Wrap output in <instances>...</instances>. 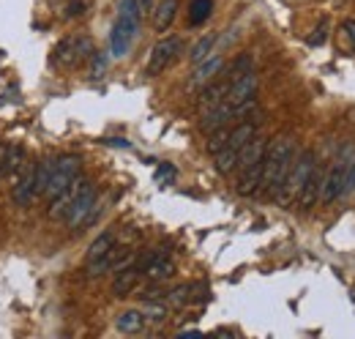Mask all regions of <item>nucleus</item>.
<instances>
[{"mask_svg": "<svg viewBox=\"0 0 355 339\" xmlns=\"http://www.w3.org/2000/svg\"><path fill=\"white\" fill-rule=\"evenodd\" d=\"M295 156V142L290 134H279L273 140H268L266 159H263V181L257 189V197H273L287 175V170L293 165Z\"/></svg>", "mask_w": 355, "mask_h": 339, "instance_id": "1", "label": "nucleus"}, {"mask_svg": "<svg viewBox=\"0 0 355 339\" xmlns=\"http://www.w3.org/2000/svg\"><path fill=\"white\" fill-rule=\"evenodd\" d=\"M314 167H317V156H314L311 148L301 151L298 156H293V165H290V170H287V175H284V181H282L279 192L273 195L276 206H282V208L295 206V200H298L301 189L306 186V181H309L311 172H314Z\"/></svg>", "mask_w": 355, "mask_h": 339, "instance_id": "2", "label": "nucleus"}, {"mask_svg": "<svg viewBox=\"0 0 355 339\" xmlns=\"http://www.w3.org/2000/svg\"><path fill=\"white\" fill-rule=\"evenodd\" d=\"M139 22H142V11L137 8V3L134 0H121L118 19H115L112 33H110V55L112 58H126L129 55L134 39L139 33Z\"/></svg>", "mask_w": 355, "mask_h": 339, "instance_id": "3", "label": "nucleus"}, {"mask_svg": "<svg viewBox=\"0 0 355 339\" xmlns=\"http://www.w3.org/2000/svg\"><path fill=\"white\" fill-rule=\"evenodd\" d=\"M353 159H355L353 145H342V148H339V154L334 156V162H331L328 172H325V178H322L320 203L331 206V203H336V200L342 197V189H345V175H347V167H350V162H353Z\"/></svg>", "mask_w": 355, "mask_h": 339, "instance_id": "4", "label": "nucleus"}, {"mask_svg": "<svg viewBox=\"0 0 355 339\" xmlns=\"http://www.w3.org/2000/svg\"><path fill=\"white\" fill-rule=\"evenodd\" d=\"M80 170H83V159H80L77 154H63V156H58V159H55V167H52V175H49V186H46V192H44L46 200H55L58 195H63V192L71 186V181L80 175Z\"/></svg>", "mask_w": 355, "mask_h": 339, "instance_id": "5", "label": "nucleus"}, {"mask_svg": "<svg viewBox=\"0 0 355 339\" xmlns=\"http://www.w3.org/2000/svg\"><path fill=\"white\" fill-rule=\"evenodd\" d=\"M180 52H183V39H180V36H164L162 42H156V47L150 49L145 74H148V77H159L164 69H170V66L175 63V58Z\"/></svg>", "mask_w": 355, "mask_h": 339, "instance_id": "6", "label": "nucleus"}, {"mask_svg": "<svg viewBox=\"0 0 355 339\" xmlns=\"http://www.w3.org/2000/svg\"><path fill=\"white\" fill-rule=\"evenodd\" d=\"M96 203H98V189H96V183H93V186H88L83 195H77V197L71 200L69 211H66V216H63L66 227H69V230H83V227H85V219L90 216V211H93Z\"/></svg>", "mask_w": 355, "mask_h": 339, "instance_id": "7", "label": "nucleus"}, {"mask_svg": "<svg viewBox=\"0 0 355 339\" xmlns=\"http://www.w3.org/2000/svg\"><path fill=\"white\" fill-rule=\"evenodd\" d=\"M222 69H224V55L211 52L205 60L194 63V72H191V74H189V80H186V90H189V93H194V90L205 88L208 83H214V80L219 77V72H222Z\"/></svg>", "mask_w": 355, "mask_h": 339, "instance_id": "8", "label": "nucleus"}, {"mask_svg": "<svg viewBox=\"0 0 355 339\" xmlns=\"http://www.w3.org/2000/svg\"><path fill=\"white\" fill-rule=\"evenodd\" d=\"M88 186H93V181H90L88 175H77L74 181H71V186L63 192V195H58L55 200H49V208H46V216L49 219H63L66 216V211H69V206H71V200L77 197V195H83Z\"/></svg>", "mask_w": 355, "mask_h": 339, "instance_id": "9", "label": "nucleus"}, {"mask_svg": "<svg viewBox=\"0 0 355 339\" xmlns=\"http://www.w3.org/2000/svg\"><path fill=\"white\" fill-rule=\"evenodd\" d=\"M257 88H260V77H257L254 69H252V72L241 74L235 83H230V90H227L224 101L232 104V107H238V104H243V101H249V99H257Z\"/></svg>", "mask_w": 355, "mask_h": 339, "instance_id": "10", "label": "nucleus"}, {"mask_svg": "<svg viewBox=\"0 0 355 339\" xmlns=\"http://www.w3.org/2000/svg\"><path fill=\"white\" fill-rule=\"evenodd\" d=\"M173 274H175V263H173V257H167L164 252H153V257H150V260L145 263V268H142V276H145L148 282H153V285L167 282Z\"/></svg>", "mask_w": 355, "mask_h": 339, "instance_id": "11", "label": "nucleus"}, {"mask_svg": "<svg viewBox=\"0 0 355 339\" xmlns=\"http://www.w3.org/2000/svg\"><path fill=\"white\" fill-rule=\"evenodd\" d=\"M227 90H230V80H224L222 74L214 80V83H208L205 88H200L197 93V110L200 113H205V110H211V107H216V104H222L224 96H227Z\"/></svg>", "mask_w": 355, "mask_h": 339, "instance_id": "12", "label": "nucleus"}, {"mask_svg": "<svg viewBox=\"0 0 355 339\" xmlns=\"http://www.w3.org/2000/svg\"><path fill=\"white\" fill-rule=\"evenodd\" d=\"M235 118H238V115H235V107L222 101V104H216V107H211V110L202 113V118H200V131L208 134V131H214V129L227 126V124L235 121Z\"/></svg>", "mask_w": 355, "mask_h": 339, "instance_id": "13", "label": "nucleus"}, {"mask_svg": "<svg viewBox=\"0 0 355 339\" xmlns=\"http://www.w3.org/2000/svg\"><path fill=\"white\" fill-rule=\"evenodd\" d=\"M322 178H325V170L314 167V172L309 175V181H306V186L301 189V195H298V200H295V206L301 208L304 213H309L317 203H320V189H322Z\"/></svg>", "mask_w": 355, "mask_h": 339, "instance_id": "14", "label": "nucleus"}, {"mask_svg": "<svg viewBox=\"0 0 355 339\" xmlns=\"http://www.w3.org/2000/svg\"><path fill=\"white\" fill-rule=\"evenodd\" d=\"M139 271H137V265H126V268H121V271H115V279H112V296L115 298H126L129 293L137 290V285H139Z\"/></svg>", "mask_w": 355, "mask_h": 339, "instance_id": "15", "label": "nucleus"}, {"mask_svg": "<svg viewBox=\"0 0 355 339\" xmlns=\"http://www.w3.org/2000/svg\"><path fill=\"white\" fill-rule=\"evenodd\" d=\"M178 8H180V0H162L150 14H153V31L156 33H164L173 28L178 17Z\"/></svg>", "mask_w": 355, "mask_h": 339, "instance_id": "16", "label": "nucleus"}, {"mask_svg": "<svg viewBox=\"0 0 355 339\" xmlns=\"http://www.w3.org/2000/svg\"><path fill=\"white\" fill-rule=\"evenodd\" d=\"M77 39L80 36H66L55 44L52 49V60L58 66H77Z\"/></svg>", "mask_w": 355, "mask_h": 339, "instance_id": "17", "label": "nucleus"}, {"mask_svg": "<svg viewBox=\"0 0 355 339\" xmlns=\"http://www.w3.org/2000/svg\"><path fill=\"white\" fill-rule=\"evenodd\" d=\"M115 326L121 334H139L145 329V315H142V309H126L118 315Z\"/></svg>", "mask_w": 355, "mask_h": 339, "instance_id": "18", "label": "nucleus"}, {"mask_svg": "<svg viewBox=\"0 0 355 339\" xmlns=\"http://www.w3.org/2000/svg\"><path fill=\"white\" fill-rule=\"evenodd\" d=\"M252 69H254V58H252L249 52H243V55H238V58H235V60H232L230 66L224 63V69L219 72V74H222L224 80L235 83V80H238L241 74H246V72H252Z\"/></svg>", "mask_w": 355, "mask_h": 339, "instance_id": "19", "label": "nucleus"}, {"mask_svg": "<svg viewBox=\"0 0 355 339\" xmlns=\"http://www.w3.org/2000/svg\"><path fill=\"white\" fill-rule=\"evenodd\" d=\"M115 244H118V233H115V230H104V233H101V235H98V238H96V241H93V244L88 247V254H85V260L90 263V260H96V257L107 254L110 249H112V247H115Z\"/></svg>", "mask_w": 355, "mask_h": 339, "instance_id": "20", "label": "nucleus"}, {"mask_svg": "<svg viewBox=\"0 0 355 339\" xmlns=\"http://www.w3.org/2000/svg\"><path fill=\"white\" fill-rule=\"evenodd\" d=\"M52 167H55V159L46 156V159H42V162L36 165V170H33V189H36V197H44L46 186H49Z\"/></svg>", "mask_w": 355, "mask_h": 339, "instance_id": "21", "label": "nucleus"}, {"mask_svg": "<svg viewBox=\"0 0 355 339\" xmlns=\"http://www.w3.org/2000/svg\"><path fill=\"white\" fill-rule=\"evenodd\" d=\"M214 47H216V33H208V36L197 39L194 47L189 49V60H191V66H194V63H200V60H205V58L214 52Z\"/></svg>", "mask_w": 355, "mask_h": 339, "instance_id": "22", "label": "nucleus"}, {"mask_svg": "<svg viewBox=\"0 0 355 339\" xmlns=\"http://www.w3.org/2000/svg\"><path fill=\"white\" fill-rule=\"evenodd\" d=\"M142 315H145V323H164L167 315H170V306L164 301H159V298L156 301H145Z\"/></svg>", "mask_w": 355, "mask_h": 339, "instance_id": "23", "label": "nucleus"}, {"mask_svg": "<svg viewBox=\"0 0 355 339\" xmlns=\"http://www.w3.org/2000/svg\"><path fill=\"white\" fill-rule=\"evenodd\" d=\"M214 11V0H191L189 6V25H202Z\"/></svg>", "mask_w": 355, "mask_h": 339, "instance_id": "24", "label": "nucleus"}, {"mask_svg": "<svg viewBox=\"0 0 355 339\" xmlns=\"http://www.w3.org/2000/svg\"><path fill=\"white\" fill-rule=\"evenodd\" d=\"M238 165V151H230V148H222L219 154H214V170L219 175H230Z\"/></svg>", "mask_w": 355, "mask_h": 339, "instance_id": "25", "label": "nucleus"}, {"mask_svg": "<svg viewBox=\"0 0 355 339\" xmlns=\"http://www.w3.org/2000/svg\"><path fill=\"white\" fill-rule=\"evenodd\" d=\"M107 69H110V55L107 52H93L90 55V69H88V80H101L104 74H107Z\"/></svg>", "mask_w": 355, "mask_h": 339, "instance_id": "26", "label": "nucleus"}, {"mask_svg": "<svg viewBox=\"0 0 355 339\" xmlns=\"http://www.w3.org/2000/svg\"><path fill=\"white\" fill-rule=\"evenodd\" d=\"M227 137H230V126H222V129H214V131H208V140H205V151L214 156V154H219L224 145H227Z\"/></svg>", "mask_w": 355, "mask_h": 339, "instance_id": "27", "label": "nucleus"}, {"mask_svg": "<svg viewBox=\"0 0 355 339\" xmlns=\"http://www.w3.org/2000/svg\"><path fill=\"white\" fill-rule=\"evenodd\" d=\"M191 293H194V285H178V288H173V290L167 293V301H170L173 306H183V304L191 301Z\"/></svg>", "mask_w": 355, "mask_h": 339, "instance_id": "28", "label": "nucleus"}, {"mask_svg": "<svg viewBox=\"0 0 355 339\" xmlns=\"http://www.w3.org/2000/svg\"><path fill=\"white\" fill-rule=\"evenodd\" d=\"M88 14V3L85 0H71L69 6H66V19H77V17H85Z\"/></svg>", "mask_w": 355, "mask_h": 339, "instance_id": "29", "label": "nucleus"}, {"mask_svg": "<svg viewBox=\"0 0 355 339\" xmlns=\"http://www.w3.org/2000/svg\"><path fill=\"white\" fill-rule=\"evenodd\" d=\"M328 39V19H322L317 28H314V36H309L311 47H320V44Z\"/></svg>", "mask_w": 355, "mask_h": 339, "instance_id": "30", "label": "nucleus"}, {"mask_svg": "<svg viewBox=\"0 0 355 339\" xmlns=\"http://www.w3.org/2000/svg\"><path fill=\"white\" fill-rule=\"evenodd\" d=\"M353 192H355V159L350 162L347 175H345V189H342V197H345V195H353Z\"/></svg>", "mask_w": 355, "mask_h": 339, "instance_id": "31", "label": "nucleus"}, {"mask_svg": "<svg viewBox=\"0 0 355 339\" xmlns=\"http://www.w3.org/2000/svg\"><path fill=\"white\" fill-rule=\"evenodd\" d=\"M342 31L347 33V39H350V47L355 49V19H345V22H342Z\"/></svg>", "mask_w": 355, "mask_h": 339, "instance_id": "32", "label": "nucleus"}, {"mask_svg": "<svg viewBox=\"0 0 355 339\" xmlns=\"http://www.w3.org/2000/svg\"><path fill=\"white\" fill-rule=\"evenodd\" d=\"M156 178H159V181H162V178H175V167H173V165H164V167H159Z\"/></svg>", "mask_w": 355, "mask_h": 339, "instance_id": "33", "label": "nucleus"}, {"mask_svg": "<svg viewBox=\"0 0 355 339\" xmlns=\"http://www.w3.org/2000/svg\"><path fill=\"white\" fill-rule=\"evenodd\" d=\"M137 3V8L142 11V14H150L153 11V0H134Z\"/></svg>", "mask_w": 355, "mask_h": 339, "instance_id": "34", "label": "nucleus"}]
</instances>
